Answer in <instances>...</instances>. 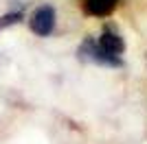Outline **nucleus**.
Returning <instances> with one entry per match:
<instances>
[{
	"instance_id": "nucleus-2",
	"label": "nucleus",
	"mask_w": 147,
	"mask_h": 144,
	"mask_svg": "<svg viewBox=\"0 0 147 144\" xmlns=\"http://www.w3.org/2000/svg\"><path fill=\"white\" fill-rule=\"evenodd\" d=\"M79 59L81 61H92V63H103V66H121V59L117 57H110V55H105L101 48H99L97 39L94 37H86L79 46Z\"/></svg>"
},
{
	"instance_id": "nucleus-5",
	"label": "nucleus",
	"mask_w": 147,
	"mask_h": 144,
	"mask_svg": "<svg viewBox=\"0 0 147 144\" xmlns=\"http://www.w3.org/2000/svg\"><path fill=\"white\" fill-rule=\"evenodd\" d=\"M22 20V11H11V13H5V15H0V31L7 29V26H13V24H18Z\"/></svg>"
},
{
	"instance_id": "nucleus-1",
	"label": "nucleus",
	"mask_w": 147,
	"mask_h": 144,
	"mask_svg": "<svg viewBox=\"0 0 147 144\" xmlns=\"http://www.w3.org/2000/svg\"><path fill=\"white\" fill-rule=\"evenodd\" d=\"M29 26H31V31H33L35 35H40V37L51 35L53 29H55V9L51 5L37 7L35 11L31 13V18H29Z\"/></svg>"
},
{
	"instance_id": "nucleus-6",
	"label": "nucleus",
	"mask_w": 147,
	"mask_h": 144,
	"mask_svg": "<svg viewBox=\"0 0 147 144\" xmlns=\"http://www.w3.org/2000/svg\"><path fill=\"white\" fill-rule=\"evenodd\" d=\"M0 63H2V57H0Z\"/></svg>"
},
{
	"instance_id": "nucleus-4",
	"label": "nucleus",
	"mask_w": 147,
	"mask_h": 144,
	"mask_svg": "<svg viewBox=\"0 0 147 144\" xmlns=\"http://www.w3.org/2000/svg\"><path fill=\"white\" fill-rule=\"evenodd\" d=\"M119 0H84V11L94 18H105L117 9Z\"/></svg>"
},
{
	"instance_id": "nucleus-3",
	"label": "nucleus",
	"mask_w": 147,
	"mask_h": 144,
	"mask_svg": "<svg viewBox=\"0 0 147 144\" xmlns=\"http://www.w3.org/2000/svg\"><path fill=\"white\" fill-rule=\"evenodd\" d=\"M97 44H99V48H101L105 55L117 57V59H119V55L125 50V42H123V37L119 35V31H114L112 26H105V29L101 31Z\"/></svg>"
}]
</instances>
